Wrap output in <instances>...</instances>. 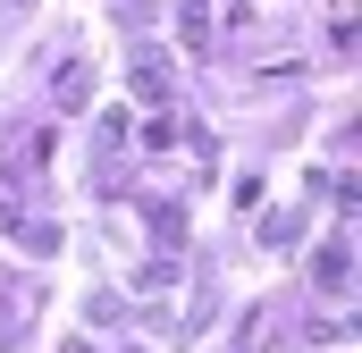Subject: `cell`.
Here are the masks:
<instances>
[{
	"label": "cell",
	"mask_w": 362,
	"mask_h": 353,
	"mask_svg": "<svg viewBox=\"0 0 362 353\" xmlns=\"http://www.w3.org/2000/svg\"><path fill=\"white\" fill-rule=\"evenodd\" d=\"M346 277H354V244H320L312 253V286L320 294H346Z\"/></svg>",
	"instance_id": "cell-1"
},
{
	"label": "cell",
	"mask_w": 362,
	"mask_h": 353,
	"mask_svg": "<svg viewBox=\"0 0 362 353\" xmlns=\"http://www.w3.org/2000/svg\"><path fill=\"white\" fill-rule=\"evenodd\" d=\"M270 345H278V303H253L236 320V353H270Z\"/></svg>",
	"instance_id": "cell-2"
},
{
	"label": "cell",
	"mask_w": 362,
	"mask_h": 353,
	"mask_svg": "<svg viewBox=\"0 0 362 353\" xmlns=\"http://www.w3.org/2000/svg\"><path fill=\"white\" fill-rule=\"evenodd\" d=\"M85 101H93V59H68L51 76V109H85Z\"/></svg>",
	"instance_id": "cell-3"
},
{
	"label": "cell",
	"mask_w": 362,
	"mask_h": 353,
	"mask_svg": "<svg viewBox=\"0 0 362 353\" xmlns=\"http://www.w3.org/2000/svg\"><path fill=\"white\" fill-rule=\"evenodd\" d=\"M135 92H144L152 109H169V101H177V85H169V68H160V59H135Z\"/></svg>",
	"instance_id": "cell-4"
},
{
	"label": "cell",
	"mask_w": 362,
	"mask_h": 353,
	"mask_svg": "<svg viewBox=\"0 0 362 353\" xmlns=\"http://www.w3.org/2000/svg\"><path fill=\"white\" fill-rule=\"evenodd\" d=\"M177 34H185V51H211V8H202V0L177 8Z\"/></svg>",
	"instance_id": "cell-5"
},
{
	"label": "cell",
	"mask_w": 362,
	"mask_h": 353,
	"mask_svg": "<svg viewBox=\"0 0 362 353\" xmlns=\"http://www.w3.org/2000/svg\"><path fill=\"white\" fill-rule=\"evenodd\" d=\"M17 244H25V253H59V227H51V219H17Z\"/></svg>",
	"instance_id": "cell-6"
},
{
	"label": "cell",
	"mask_w": 362,
	"mask_h": 353,
	"mask_svg": "<svg viewBox=\"0 0 362 353\" xmlns=\"http://www.w3.org/2000/svg\"><path fill=\"white\" fill-rule=\"evenodd\" d=\"M295 227H303L295 210H270V219H262V244H270V253H286V244H295Z\"/></svg>",
	"instance_id": "cell-7"
},
{
	"label": "cell",
	"mask_w": 362,
	"mask_h": 353,
	"mask_svg": "<svg viewBox=\"0 0 362 353\" xmlns=\"http://www.w3.org/2000/svg\"><path fill=\"white\" fill-rule=\"evenodd\" d=\"M85 320H93V328H118V320H127V303H118V294L101 286V294H93V303H85Z\"/></svg>",
	"instance_id": "cell-8"
},
{
	"label": "cell",
	"mask_w": 362,
	"mask_h": 353,
	"mask_svg": "<svg viewBox=\"0 0 362 353\" xmlns=\"http://www.w3.org/2000/svg\"><path fill=\"white\" fill-rule=\"evenodd\" d=\"M152 236H160V253H169V244H177V236H185V210H177V202H169V210L152 202Z\"/></svg>",
	"instance_id": "cell-9"
},
{
	"label": "cell",
	"mask_w": 362,
	"mask_h": 353,
	"mask_svg": "<svg viewBox=\"0 0 362 353\" xmlns=\"http://www.w3.org/2000/svg\"><path fill=\"white\" fill-rule=\"evenodd\" d=\"M144 143H152V152H169V143H177V118H169V109H152V118H144Z\"/></svg>",
	"instance_id": "cell-10"
},
{
	"label": "cell",
	"mask_w": 362,
	"mask_h": 353,
	"mask_svg": "<svg viewBox=\"0 0 362 353\" xmlns=\"http://www.w3.org/2000/svg\"><path fill=\"white\" fill-rule=\"evenodd\" d=\"M0 286H8V277H0Z\"/></svg>",
	"instance_id": "cell-11"
}]
</instances>
